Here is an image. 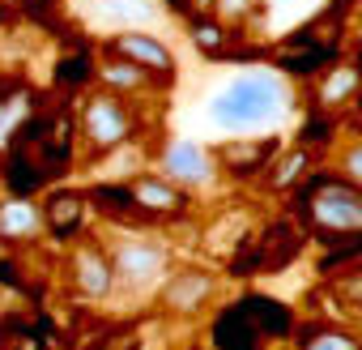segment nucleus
Returning a JSON list of instances; mask_svg holds the SVG:
<instances>
[{"mask_svg": "<svg viewBox=\"0 0 362 350\" xmlns=\"http://www.w3.org/2000/svg\"><path fill=\"white\" fill-rule=\"evenodd\" d=\"M281 111H286V86H281V77L260 73V69H247V73L230 77L209 98V120L218 128H230V132H247V128H260V124H277Z\"/></svg>", "mask_w": 362, "mask_h": 350, "instance_id": "f257e3e1", "label": "nucleus"}, {"mask_svg": "<svg viewBox=\"0 0 362 350\" xmlns=\"http://www.w3.org/2000/svg\"><path fill=\"white\" fill-rule=\"evenodd\" d=\"M303 210H307V222L320 235H328V244L362 231V188L341 180V175H320L303 201Z\"/></svg>", "mask_w": 362, "mask_h": 350, "instance_id": "f03ea898", "label": "nucleus"}, {"mask_svg": "<svg viewBox=\"0 0 362 350\" xmlns=\"http://www.w3.org/2000/svg\"><path fill=\"white\" fill-rule=\"evenodd\" d=\"M81 128H86V141L94 149H115L128 141L132 132V115H128V103L111 90H98L81 103Z\"/></svg>", "mask_w": 362, "mask_h": 350, "instance_id": "7ed1b4c3", "label": "nucleus"}, {"mask_svg": "<svg viewBox=\"0 0 362 350\" xmlns=\"http://www.w3.org/2000/svg\"><path fill=\"white\" fill-rule=\"evenodd\" d=\"M162 171H166V180L179 184V188H209L214 175H218V162L197 141H170L166 158H162Z\"/></svg>", "mask_w": 362, "mask_h": 350, "instance_id": "20e7f679", "label": "nucleus"}, {"mask_svg": "<svg viewBox=\"0 0 362 350\" xmlns=\"http://www.w3.org/2000/svg\"><path fill=\"white\" fill-rule=\"evenodd\" d=\"M111 265H115V286H124V290H145V286H153V282L162 278V269H166V248H162V244H149V239L124 244Z\"/></svg>", "mask_w": 362, "mask_h": 350, "instance_id": "39448f33", "label": "nucleus"}, {"mask_svg": "<svg viewBox=\"0 0 362 350\" xmlns=\"http://www.w3.org/2000/svg\"><path fill=\"white\" fill-rule=\"evenodd\" d=\"M115 56H124V60H132V64H141V69H153V73H162V77L175 73L170 47H166L162 39L145 35V30H119V35H115Z\"/></svg>", "mask_w": 362, "mask_h": 350, "instance_id": "423d86ee", "label": "nucleus"}, {"mask_svg": "<svg viewBox=\"0 0 362 350\" xmlns=\"http://www.w3.org/2000/svg\"><path fill=\"white\" fill-rule=\"evenodd\" d=\"M209 295H214V278L201 273V269H184V273H175V278L162 286V303H166L170 312H197Z\"/></svg>", "mask_w": 362, "mask_h": 350, "instance_id": "0eeeda50", "label": "nucleus"}, {"mask_svg": "<svg viewBox=\"0 0 362 350\" xmlns=\"http://www.w3.org/2000/svg\"><path fill=\"white\" fill-rule=\"evenodd\" d=\"M132 201L141 210H153V214H175L184 205V193H179V184H170L166 175H141L132 184Z\"/></svg>", "mask_w": 362, "mask_h": 350, "instance_id": "6e6552de", "label": "nucleus"}, {"mask_svg": "<svg viewBox=\"0 0 362 350\" xmlns=\"http://www.w3.org/2000/svg\"><path fill=\"white\" fill-rule=\"evenodd\" d=\"M273 154H277V137H264V141H226V145H222V162H226V171H235V175L260 171Z\"/></svg>", "mask_w": 362, "mask_h": 350, "instance_id": "1a4fd4ad", "label": "nucleus"}, {"mask_svg": "<svg viewBox=\"0 0 362 350\" xmlns=\"http://www.w3.org/2000/svg\"><path fill=\"white\" fill-rule=\"evenodd\" d=\"M77 286H81L90 299H103V295L115 286V265L107 261V252H98V248L77 252Z\"/></svg>", "mask_w": 362, "mask_h": 350, "instance_id": "9d476101", "label": "nucleus"}, {"mask_svg": "<svg viewBox=\"0 0 362 350\" xmlns=\"http://www.w3.org/2000/svg\"><path fill=\"white\" fill-rule=\"evenodd\" d=\"M39 231V210L30 201H9L0 205V235H35Z\"/></svg>", "mask_w": 362, "mask_h": 350, "instance_id": "9b49d317", "label": "nucleus"}, {"mask_svg": "<svg viewBox=\"0 0 362 350\" xmlns=\"http://www.w3.org/2000/svg\"><path fill=\"white\" fill-rule=\"evenodd\" d=\"M103 81H107V86H119V90L128 94V90H141V86H145V69L119 56V60H107V64H103Z\"/></svg>", "mask_w": 362, "mask_h": 350, "instance_id": "f8f14e48", "label": "nucleus"}, {"mask_svg": "<svg viewBox=\"0 0 362 350\" xmlns=\"http://www.w3.org/2000/svg\"><path fill=\"white\" fill-rule=\"evenodd\" d=\"M303 350H362L349 333H337V329H320V333H311L307 337V346Z\"/></svg>", "mask_w": 362, "mask_h": 350, "instance_id": "ddd939ff", "label": "nucleus"}, {"mask_svg": "<svg viewBox=\"0 0 362 350\" xmlns=\"http://www.w3.org/2000/svg\"><path fill=\"white\" fill-rule=\"evenodd\" d=\"M358 81H362V73H358V69H337V73H332V86H324V103L332 107V103H337L341 94H349Z\"/></svg>", "mask_w": 362, "mask_h": 350, "instance_id": "4468645a", "label": "nucleus"}, {"mask_svg": "<svg viewBox=\"0 0 362 350\" xmlns=\"http://www.w3.org/2000/svg\"><path fill=\"white\" fill-rule=\"evenodd\" d=\"M77 218H81V205H77L73 197H56V201H52V227L69 231V227H77Z\"/></svg>", "mask_w": 362, "mask_h": 350, "instance_id": "2eb2a0df", "label": "nucleus"}, {"mask_svg": "<svg viewBox=\"0 0 362 350\" xmlns=\"http://www.w3.org/2000/svg\"><path fill=\"white\" fill-rule=\"evenodd\" d=\"M341 171H345V180H349V184H358V188H362V141L345 149V158H341Z\"/></svg>", "mask_w": 362, "mask_h": 350, "instance_id": "dca6fc26", "label": "nucleus"}, {"mask_svg": "<svg viewBox=\"0 0 362 350\" xmlns=\"http://www.w3.org/2000/svg\"><path fill=\"white\" fill-rule=\"evenodd\" d=\"M252 5H256V0H218V13H222L226 22H243V18L252 13Z\"/></svg>", "mask_w": 362, "mask_h": 350, "instance_id": "f3484780", "label": "nucleus"}, {"mask_svg": "<svg viewBox=\"0 0 362 350\" xmlns=\"http://www.w3.org/2000/svg\"><path fill=\"white\" fill-rule=\"evenodd\" d=\"M298 171H303V154H294V162H286V166H281V171L273 175V184H277V188L294 184V180H298Z\"/></svg>", "mask_w": 362, "mask_h": 350, "instance_id": "a211bd4d", "label": "nucleus"}, {"mask_svg": "<svg viewBox=\"0 0 362 350\" xmlns=\"http://www.w3.org/2000/svg\"><path fill=\"white\" fill-rule=\"evenodd\" d=\"M197 43H201L205 52H218V43H222V30H218V26H197Z\"/></svg>", "mask_w": 362, "mask_h": 350, "instance_id": "6ab92c4d", "label": "nucleus"}, {"mask_svg": "<svg viewBox=\"0 0 362 350\" xmlns=\"http://www.w3.org/2000/svg\"><path fill=\"white\" fill-rule=\"evenodd\" d=\"M341 295L354 299V303H362V273H349V278L341 282Z\"/></svg>", "mask_w": 362, "mask_h": 350, "instance_id": "aec40b11", "label": "nucleus"}, {"mask_svg": "<svg viewBox=\"0 0 362 350\" xmlns=\"http://www.w3.org/2000/svg\"><path fill=\"white\" fill-rule=\"evenodd\" d=\"M9 124H13V111H9L5 103H0V137H5V132H9Z\"/></svg>", "mask_w": 362, "mask_h": 350, "instance_id": "412c9836", "label": "nucleus"}]
</instances>
